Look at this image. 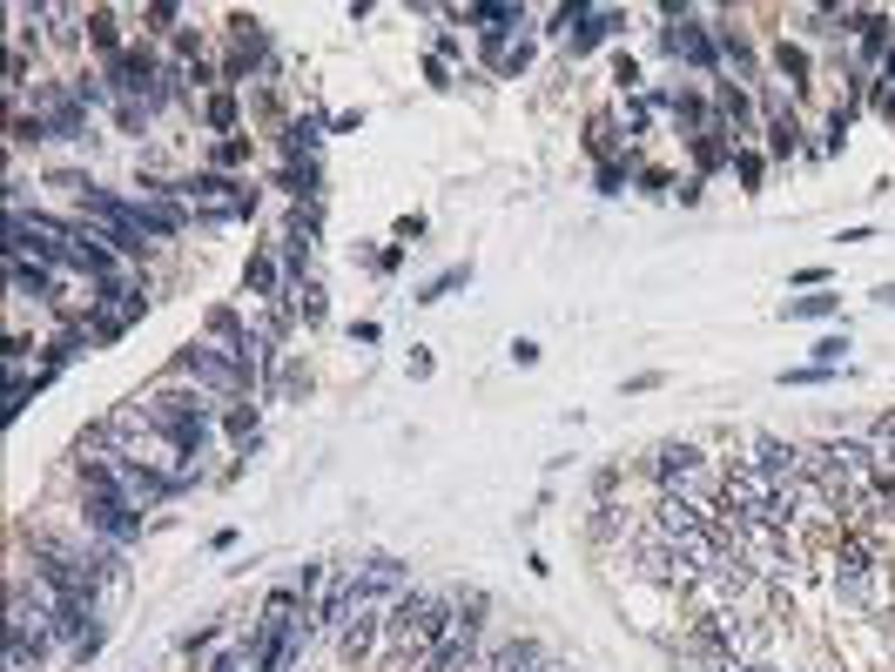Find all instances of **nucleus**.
<instances>
[{"label": "nucleus", "mask_w": 895, "mask_h": 672, "mask_svg": "<svg viewBox=\"0 0 895 672\" xmlns=\"http://www.w3.org/2000/svg\"><path fill=\"white\" fill-rule=\"evenodd\" d=\"M142 430H155V438L169 444V457H203L209 430H216V411L203 398H189V390H155V398L135 404Z\"/></svg>", "instance_id": "1"}, {"label": "nucleus", "mask_w": 895, "mask_h": 672, "mask_svg": "<svg viewBox=\"0 0 895 672\" xmlns=\"http://www.w3.org/2000/svg\"><path fill=\"white\" fill-rule=\"evenodd\" d=\"M169 195L196 216V222H243V216H256V188L250 182H229V175H216V169H203V175H189V182H169Z\"/></svg>", "instance_id": "2"}, {"label": "nucleus", "mask_w": 895, "mask_h": 672, "mask_svg": "<svg viewBox=\"0 0 895 672\" xmlns=\"http://www.w3.org/2000/svg\"><path fill=\"white\" fill-rule=\"evenodd\" d=\"M653 478L667 498H687V504H707L721 511V478H714V464L700 444H660L653 451Z\"/></svg>", "instance_id": "3"}, {"label": "nucleus", "mask_w": 895, "mask_h": 672, "mask_svg": "<svg viewBox=\"0 0 895 672\" xmlns=\"http://www.w3.org/2000/svg\"><path fill=\"white\" fill-rule=\"evenodd\" d=\"M627 559H633V572H640L646 585H660V591H693V585H700V565L687 559L674 538H660L653 525H640V532L627 538Z\"/></svg>", "instance_id": "4"}, {"label": "nucleus", "mask_w": 895, "mask_h": 672, "mask_svg": "<svg viewBox=\"0 0 895 672\" xmlns=\"http://www.w3.org/2000/svg\"><path fill=\"white\" fill-rule=\"evenodd\" d=\"M774 491L782 485H767L754 464H727L721 471V518H734V525H774ZM782 532V525H774Z\"/></svg>", "instance_id": "5"}, {"label": "nucleus", "mask_w": 895, "mask_h": 672, "mask_svg": "<svg viewBox=\"0 0 895 672\" xmlns=\"http://www.w3.org/2000/svg\"><path fill=\"white\" fill-rule=\"evenodd\" d=\"M479 591H472V599H464V612L445 625V639H438V652L432 659H424V672H472L479 665V646H485V619H479Z\"/></svg>", "instance_id": "6"}, {"label": "nucleus", "mask_w": 895, "mask_h": 672, "mask_svg": "<svg viewBox=\"0 0 895 672\" xmlns=\"http://www.w3.org/2000/svg\"><path fill=\"white\" fill-rule=\"evenodd\" d=\"M142 309H148V290H142V283H122V276H114V283H95V296H88V330H95L101 343H114V337H122Z\"/></svg>", "instance_id": "7"}, {"label": "nucleus", "mask_w": 895, "mask_h": 672, "mask_svg": "<svg viewBox=\"0 0 895 672\" xmlns=\"http://www.w3.org/2000/svg\"><path fill=\"white\" fill-rule=\"evenodd\" d=\"M176 370L209 383V390H222V398H243V390H250V364L229 357V350H209V343H182L176 350Z\"/></svg>", "instance_id": "8"}, {"label": "nucleus", "mask_w": 895, "mask_h": 672, "mask_svg": "<svg viewBox=\"0 0 895 672\" xmlns=\"http://www.w3.org/2000/svg\"><path fill=\"white\" fill-rule=\"evenodd\" d=\"M82 518H88V532H101V545H135L142 538V511L129 504V498H114V491H82Z\"/></svg>", "instance_id": "9"}, {"label": "nucleus", "mask_w": 895, "mask_h": 672, "mask_svg": "<svg viewBox=\"0 0 895 672\" xmlns=\"http://www.w3.org/2000/svg\"><path fill=\"white\" fill-rule=\"evenodd\" d=\"M34 114H41L48 142H88V108L74 88H41L34 95Z\"/></svg>", "instance_id": "10"}, {"label": "nucleus", "mask_w": 895, "mask_h": 672, "mask_svg": "<svg viewBox=\"0 0 895 672\" xmlns=\"http://www.w3.org/2000/svg\"><path fill=\"white\" fill-rule=\"evenodd\" d=\"M384 612H391V606H371V599L350 606V619H343V632H337L343 665H364V659L377 652V639H384Z\"/></svg>", "instance_id": "11"}, {"label": "nucleus", "mask_w": 895, "mask_h": 672, "mask_svg": "<svg viewBox=\"0 0 895 672\" xmlns=\"http://www.w3.org/2000/svg\"><path fill=\"white\" fill-rule=\"evenodd\" d=\"M660 48H667L674 61H687V68H700V74H714V68H721V48H714V27H700L693 14H687V21H674L667 34H660Z\"/></svg>", "instance_id": "12"}, {"label": "nucleus", "mask_w": 895, "mask_h": 672, "mask_svg": "<svg viewBox=\"0 0 895 672\" xmlns=\"http://www.w3.org/2000/svg\"><path fill=\"white\" fill-rule=\"evenodd\" d=\"M404 585H411V565H398V559H371V565H358V599H371V606L404 599Z\"/></svg>", "instance_id": "13"}, {"label": "nucleus", "mask_w": 895, "mask_h": 672, "mask_svg": "<svg viewBox=\"0 0 895 672\" xmlns=\"http://www.w3.org/2000/svg\"><path fill=\"white\" fill-rule=\"evenodd\" d=\"M748 464L761 471L767 485H795V478H801V444H782V438H767V430H761V438H754V457H748Z\"/></svg>", "instance_id": "14"}, {"label": "nucleus", "mask_w": 895, "mask_h": 672, "mask_svg": "<svg viewBox=\"0 0 895 672\" xmlns=\"http://www.w3.org/2000/svg\"><path fill=\"white\" fill-rule=\"evenodd\" d=\"M464 21L485 34V48H505V34L525 27V8L519 0H479V8H464Z\"/></svg>", "instance_id": "15"}, {"label": "nucleus", "mask_w": 895, "mask_h": 672, "mask_svg": "<svg viewBox=\"0 0 895 672\" xmlns=\"http://www.w3.org/2000/svg\"><path fill=\"white\" fill-rule=\"evenodd\" d=\"M619 27H627V14H619V8H593L586 21H579V27L566 34V48H572V61H579V54H593L600 41H613Z\"/></svg>", "instance_id": "16"}, {"label": "nucleus", "mask_w": 895, "mask_h": 672, "mask_svg": "<svg viewBox=\"0 0 895 672\" xmlns=\"http://www.w3.org/2000/svg\"><path fill=\"white\" fill-rule=\"evenodd\" d=\"M485 672H566V665H553L539 639H512V646H498L485 659Z\"/></svg>", "instance_id": "17"}, {"label": "nucleus", "mask_w": 895, "mask_h": 672, "mask_svg": "<svg viewBox=\"0 0 895 672\" xmlns=\"http://www.w3.org/2000/svg\"><path fill=\"white\" fill-rule=\"evenodd\" d=\"M801 148V122H795V108H782V101H767V155H788Z\"/></svg>", "instance_id": "18"}, {"label": "nucleus", "mask_w": 895, "mask_h": 672, "mask_svg": "<svg viewBox=\"0 0 895 672\" xmlns=\"http://www.w3.org/2000/svg\"><path fill=\"white\" fill-rule=\"evenodd\" d=\"M8 283H14V296H55L61 269H48V262H8Z\"/></svg>", "instance_id": "19"}, {"label": "nucleus", "mask_w": 895, "mask_h": 672, "mask_svg": "<svg viewBox=\"0 0 895 672\" xmlns=\"http://www.w3.org/2000/svg\"><path fill=\"white\" fill-rule=\"evenodd\" d=\"M82 27H88V41H95L108 61H114V54H129V48H122V21H114V8H88Z\"/></svg>", "instance_id": "20"}, {"label": "nucleus", "mask_w": 895, "mask_h": 672, "mask_svg": "<svg viewBox=\"0 0 895 672\" xmlns=\"http://www.w3.org/2000/svg\"><path fill=\"white\" fill-rule=\"evenodd\" d=\"M714 48H721V61H734V74H741V82H754V48H748L741 27H714Z\"/></svg>", "instance_id": "21"}, {"label": "nucleus", "mask_w": 895, "mask_h": 672, "mask_svg": "<svg viewBox=\"0 0 895 672\" xmlns=\"http://www.w3.org/2000/svg\"><path fill=\"white\" fill-rule=\"evenodd\" d=\"M869 457H875L882 478H895V411H882V417L869 424Z\"/></svg>", "instance_id": "22"}, {"label": "nucleus", "mask_w": 895, "mask_h": 672, "mask_svg": "<svg viewBox=\"0 0 895 672\" xmlns=\"http://www.w3.org/2000/svg\"><path fill=\"white\" fill-rule=\"evenodd\" d=\"M222 430H229V444H237L243 457H250V451L263 444V424H256V404H237V411L222 417Z\"/></svg>", "instance_id": "23"}, {"label": "nucleus", "mask_w": 895, "mask_h": 672, "mask_svg": "<svg viewBox=\"0 0 895 672\" xmlns=\"http://www.w3.org/2000/svg\"><path fill=\"white\" fill-rule=\"evenodd\" d=\"M243 283H250V296H277V290H283V276H277V262H269V249H256V256H250Z\"/></svg>", "instance_id": "24"}, {"label": "nucleus", "mask_w": 895, "mask_h": 672, "mask_svg": "<svg viewBox=\"0 0 895 672\" xmlns=\"http://www.w3.org/2000/svg\"><path fill=\"white\" fill-rule=\"evenodd\" d=\"M283 188L297 195V203H317V195H324V175H317V162H290V169H283Z\"/></svg>", "instance_id": "25"}, {"label": "nucleus", "mask_w": 895, "mask_h": 672, "mask_svg": "<svg viewBox=\"0 0 895 672\" xmlns=\"http://www.w3.org/2000/svg\"><path fill=\"white\" fill-rule=\"evenodd\" d=\"M842 309V296H829V290H814V296H788V316L795 323H822V316H835Z\"/></svg>", "instance_id": "26"}, {"label": "nucleus", "mask_w": 895, "mask_h": 672, "mask_svg": "<svg viewBox=\"0 0 895 672\" xmlns=\"http://www.w3.org/2000/svg\"><path fill=\"white\" fill-rule=\"evenodd\" d=\"M464 283H472V262H451L445 276H432V283L418 290V303H445V296H451V290H464Z\"/></svg>", "instance_id": "27"}, {"label": "nucleus", "mask_w": 895, "mask_h": 672, "mask_svg": "<svg viewBox=\"0 0 895 672\" xmlns=\"http://www.w3.org/2000/svg\"><path fill=\"white\" fill-rule=\"evenodd\" d=\"M317 142H324V122H317V114L290 122V162H310V155H317Z\"/></svg>", "instance_id": "28"}, {"label": "nucleus", "mask_w": 895, "mask_h": 672, "mask_svg": "<svg viewBox=\"0 0 895 672\" xmlns=\"http://www.w3.org/2000/svg\"><path fill=\"white\" fill-rule=\"evenodd\" d=\"M774 68L788 74V88H808V54H801L795 41H782V48H774Z\"/></svg>", "instance_id": "29"}, {"label": "nucleus", "mask_w": 895, "mask_h": 672, "mask_svg": "<svg viewBox=\"0 0 895 672\" xmlns=\"http://www.w3.org/2000/svg\"><path fill=\"white\" fill-rule=\"evenodd\" d=\"M203 114H209V129H216V135H237V95H209Z\"/></svg>", "instance_id": "30"}, {"label": "nucleus", "mask_w": 895, "mask_h": 672, "mask_svg": "<svg viewBox=\"0 0 895 672\" xmlns=\"http://www.w3.org/2000/svg\"><path fill=\"white\" fill-rule=\"evenodd\" d=\"M243 162H250V142H243V135H222V142H216V175H222V169H243Z\"/></svg>", "instance_id": "31"}, {"label": "nucleus", "mask_w": 895, "mask_h": 672, "mask_svg": "<svg viewBox=\"0 0 895 672\" xmlns=\"http://www.w3.org/2000/svg\"><path fill=\"white\" fill-rule=\"evenodd\" d=\"M842 350H848V330H829L822 343H814V364H822V370H835V364H842Z\"/></svg>", "instance_id": "32"}, {"label": "nucleus", "mask_w": 895, "mask_h": 672, "mask_svg": "<svg viewBox=\"0 0 895 672\" xmlns=\"http://www.w3.org/2000/svg\"><path fill=\"white\" fill-rule=\"evenodd\" d=\"M142 21H148L155 34H176V21H182V8H176V0H155V8H148Z\"/></svg>", "instance_id": "33"}, {"label": "nucleus", "mask_w": 895, "mask_h": 672, "mask_svg": "<svg viewBox=\"0 0 895 672\" xmlns=\"http://www.w3.org/2000/svg\"><path fill=\"white\" fill-rule=\"evenodd\" d=\"M734 175H741L748 188H761V155L754 148H734Z\"/></svg>", "instance_id": "34"}, {"label": "nucleus", "mask_w": 895, "mask_h": 672, "mask_svg": "<svg viewBox=\"0 0 895 672\" xmlns=\"http://www.w3.org/2000/svg\"><path fill=\"white\" fill-rule=\"evenodd\" d=\"M290 585H297V591H303V599H317V585H324V572H317V565H303V572H297V578H290ZM310 612H317V606H310Z\"/></svg>", "instance_id": "35"}, {"label": "nucleus", "mask_w": 895, "mask_h": 672, "mask_svg": "<svg viewBox=\"0 0 895 672\" xmlns=\"http://www.w3.org/2000/svg\"><path fill=\"white\" fill-rule=\"evenodd\" d=\"M613 82H619V88H627V95H633V88H640V68H633L627 54H619V61H613Z\"/></svg>", "instance_id": "36"}, {"label": "nucleus", "mask_w": 895, "mask_h": 672, "mask_svg": "<svg viewBox=\"0 0 895 672\" xmlns=\"http://www.w3.org/2000/svg\"><path fill=\"white\" fill-rule=\"evenodd\" d=\"M829 377H835V370H822V364H801V370H788L782 383H829Z\"/></svg>", "instance_id": "37"}, {"label": "nucleus", "mask_w": 895, "mask_h": 672, "mask_svg": "<svg viewBox=\"0 0 895 672\" xmlns=\"http://www.w3.org/2000/svg\"><path fill=\"white\" fill-rule=\"evenodd\" d=\"M619 182H627V169H619V162H600V195H619Z\"/></svg>", "instance_id": "38"}, {"label": "nucleus", "mask_w": 895, "mask_h": 672, "mask_svg": "<svg viewBox=\"0 0 895 672\" xmlns=\"http://www.w3.org/2000/svg\"><path fill=\"white\" fill-rule=\"evenodd\" d=\"M512 364H519V370H532V364H539V343H532V337H519V343H512Z\"/></svg>", "instance_id": "39"}, {"label": "nucleus", "mask_w": 895, "mask_h": 672, "mask_svg": "<svg viewBox=\"0 0 895 672\" xmlns=\"http://www.w3.org/2000/svg\"><path fill=\"white\" fill-rule=\"evenodd\" d=\"M875 114H882V122H895V88H882V95H875Z\"/></svg>", "instance_id": "40"}, {"label": "nucleus", "mask_w": 895, "mask_h": 672, "mask_svg": "<svg viewBox=\"0 0 895 672\" xmlns=\"http://www.w3.org/2000/svg\"><path fill=\"white\" fill-rule=\"evenodd\" d=\"M693 672H741L734 659H707V665H693Z\"/></svg>", "instance_id": "41"}]
</instances>
